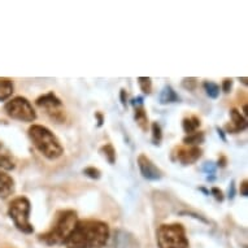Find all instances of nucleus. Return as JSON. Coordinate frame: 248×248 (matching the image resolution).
<instances>
[{"instance_id": "f257e3e1", "label": "nucleus", "mask_w": 248, "mask_h": 248, "mask_svg": "<svg viewBox=\"0 0 248 248\" xmlns=\"http://www.w3.org/2000/svg\"><path fill=\"white\" fill-rule=\"evenodd\" d=\"M110 238L109 225L100 220H78L64 244L66 248H103Z\"/></svg>"}, {"instance_id": "f03ea898", "label": "nucleus", "mask_w": 248, "mask_h": 248, "mask_svg": "<svg viewBox=\"0 0 248 248\" xmlns=\"http://www.w3.org/2000/svg\"><path fill=\"white\" fill-rule=\"evenodd\" d=\"M78 222L77 212L73 209H61L56 212L51 228L43 234H39V240L47 246H59L64 244L73 232L74 226Z\"/></svg>"}, {"instance_id": "7ed1b4c3", "label": "nucleus", "mask_w": 248, "mask_h": 248, "mask_svg": "<svg viewBox=\"0 0 248 248\" xmlns=\"http://www.w3.org/2000/svg\"><path fill=\"white\" fill-rule=\"evenodd\" d=\"M28 135L30 142L37 148L39 154L47 160H57L64 155V147L60 139L43 125H31L29 127Z\"/></svg>"}, {"instance_id": "20e7f679", "label": "nucleus", "mask_w": 248, "mask_h": 248, "mask_svg": "<svg viewBox=\"0 0 248 248\" xmlns=\"http://www.w3.org/2000/svg\"><path fill=\"white\" fill-rule=\"evenodd\" d=\"M159 248H190V242L182 224H163L156 230Z\"/></svg>"}, {"instance_id": "39448f33", "label": "nucleus", "mask_w": 248, "mask_h": 248, "mask_svg": "<svg viewBox=\"0 0 248 248\" xmlns=\"http://www.w3.org/2000/svg\"><path fill=\"white\" fill-rule=\"evenodd\" d=\"M30 212H31V203L26 196L15 198L8 205L9 218L13 221L15 226L24 234L34 232V226L30 222Z\"/></svg>"}, {"instance_id": "423d86ee", "label": "nucleus", "mask_w": 248, "mask_h": 248, "mask_svg": "<svg viewBox=\"0 0 248 248\" xmlns=\"http://www.w3.org/2000/svg\"><path fill=\"white\" fill-rule=\"evenodd\" d=\"M5 113L12 120L21 122H34L37 120V112L31 103L24 96H16L5 103Z\"/></svg>"}, {"instance_id": "0eeeda50", "label": "nucleus", "mask_w": 248, "mask_h": 248, "mask_svg": "<svg viewBox=\"0 0 248 248\" xmlns=\"http://www.w3.org/2000/svg\"><path fill=\"white\" fill-rule=\"evenodd\" d=\"M35 104H37L38 108L45 110L46 114L56 124H64L66 121V112L64 104L53 91L41 95L35 100Z\"/></svg>"}, {"instance_id": "6e6552de", "label": "nucleus", "mask_w": 248, "mask_h": 248, "mask_svg": "<svg viewBox=\"0 0 248 248\" xmlns=\"http://www.w3.org/2000/svg\"><path fill=\"white\" fill-rule=\"evenodd\" d=\"M138 168L142 177L147 181H160L164 177L163 170L156 167L154 161L144 154L138 156Z\"/></svg>"}, {"instance_id": "1a4fd4ad", "label": "nucleus", "mask_w": 248, "mask_h": 248, "mask_svg": "<svg viewBox=\"0 0 248 248\" xmlns=\"http://www.w3.org/2000/svg\"><path fill=\"white\" fill-rule=\"evenodd\" d=\"M173 154L175 155V160L182 165H192L202 157L203 151L200 147H177Z\"/></svg>"}, {"instance_id": "9d476101", "label": "nucleus", "mask_w": 248, "mask_h": 248, "mask_svg": "<svg viewBox=\"0 0 248 248\" xmlns=\"http://www.w3.org/2000/svg\"><path fill=\"white\" fill-rule=\"evenodd\" d=\"M131 106L134 108V120L135 122L138 124V126L142 129L143 131L148 130V126H150V121H148V114H147V110L144 108V104H143V98L142 96H138V98H134L131 100Z\"/></svg>"}, {"instance_id": "9b49d317", "label": "nucleus", "mask_w": 248, "mask_h": 248, "mask_svg": "<svg viewBox=\"0 0 248 248\" xmlns=\"http://www.w3.org/2000/svg\"><path fill=\"white\" fill-rule=\"evenodd\" d=\"M230 117H232V124H228L225 126V130L228 133L235 134V133H240L247 129V118L244 117L236 108L230 109Z\"/></svg>"}, {"instance_id": "f8f14e48", "label": "nucleus", "mask_w": 248, "mask_h": 248, "mask_svg": "<svg viewBox=\"0 0 248 248\" xmlns=\"http://www.w3.org/2000/svg\"><path fill=\"white\" fill-rule=\"evenodd\" d=\"M15 188H16V185H15V179L12 178V175L0 170V198L1 199L9 198L15 192Z\"/></svg>"}, {"instance_id": "ddd939ff", "label": "nucleus", "mask_w": 248, "mask_h": 248, "mask_svg": "<svg viewBox=\"0 0 248 248\" xmlns=\"http://www.w3.org/2000/svg\"><path fill=\"white\" fill-rule=\"evenodd\" d=\"M16 168V159L7 147L0 143V170H13Z\"/></svg>"}, {"instance_id": "4468645a", "label": "nucleus", "mask_w": 248, "mask_h": 248, "mask_svg": "<svg viewBox=\"0 0 248 248\" xmlns=\"http://www.w3.org/2000/svg\"><path fill=\"white\" fill-rule=\"evenodd\" d=\"M159 100L160 104H164V106H167V104H171V103H177L181 100L179 98V95L175 93V90L171 87L170 85L164 86V89L161 90V93L159 95Z\"/></svg>"}, {"instance_id": "2eb2a0df", "label": "nucleus", "mask_w": 248, "mask_h": 248, "mask_svg": "<svg viewBox=\"0 0 248 248\" xmlns=\"http://www.w3.org/2000/svg\"><path fill=\"white\" fill-rule=\"evenodd\" d=\"M15 91V85L11 78L0 77V102H5L12 96Z\"/></svg>"}, {"instance_id": "dca6fc26", "label": "nucleus", "mask_w": 248, "mask_h": 248, "mask_svg": "<svg viewBox=\"0 0 248 248\" xmlns=\"http://www.w3.org/2000/svg\"><path fill=\"white\" fill-rule=\"evenodd\" d=\"M202 125V122H200V118L196 117V116H190V117H186L182 120V127L183 131L186 133V134H192V133H195L198 131V129Z\"/></svg>"}, {"instance_id": "f3484780", "label": "nucleus", "mask_w": 248, "mask_h": 248, "mask_svg": "<svg viewBox=\"0 0 248 248\" xmlns=\"http://www.w3.org/2000/svg\"><path fill=\"white\" fill-rule=\"evenodd\" d=\"M204 140H205V134L203 131H195L192 134L186 135L182 142L187 147H199L200 144H203Z\"/></svg>"}, {"instance_id": "a211bd4d", "label": "nucleus", "mask_w": 248, "mask_h": 248, "mask_svg": "<svg viewBox=\"0 0 248 248\" xmlns=\"http://www.w3.org/2000/svg\"><path fill=\"white\" fill-rule=\"evenodd\" d=\"M203 87L204 90H205V94H207L211 99H217L218 96H220V93H221L220 85H217L216 82L204 81Z\"/></svg>"}, {"instance_id": "6ab92c4d", "label": "nucleus", "mask_w": 248, "mask_h": 248, "mask_svg": "<svg viewBox=\"0 0 248 248\" xmlns=\"http://www.w3.org/2000/svg\"><path fill=\"white\" fill-rule=\"evenodd\" d=\"M99 152L106 157V160L110 165H113L116 163V150H114V147L110 144V143H107L104 146L100 147V150Z\"/></svg>"}, {"instance_id": "aec40b11", "label": "nucleus", "mask_w": 248, "mask_h": 248, "mask_svg": "<svg viewBox=\"0 0 248 248\" xmlns=\"http://www.w3.org/2000/svg\"><path fill=\"white\" fill-rule=\"evenodd\" d=\"M151 133H152V143L155 146H160L163 140V130L159 122H152L151 124Z\"/></svg>"}, {"instance_id": "412c9836", "label": "nucleus", "mask_w": 248, "mask_h": 248, "mask_svg": "<svg viewBox=\"0 0 248 248\" xmlns=\"http://www.w3.org/2000/svg\"><path fill=\"white\" fill-rule=\"evenodd\" d=\"M138 85L144 95H150L152 93V79L150 77H139Z\"/></svg>"}, {"instance_id": "4be33fe9", "label": "nucleus", "mask_w": 248, "mask_h": 248, "mask_svg": "<svg viewBox=\"0 0 248 248\" xmlns=\"http://www.w3.org/2000/svg\"><path fill=\"white\" fill-rule=\"evenodd\" d=\"M83 174L91 179H99L102 177V171L95 167H87L83 169Z\"/></svg>"}, {"instance_id": "5701e85b", "label": "nucleus", "mask_w": 248, "mask_h": 248, "mask_svg": "<svg viewBox=\"0 0 248 248\" xmlns=\"http://www.w3.org/2000/svg\"><path fill=\"white\" fill-rule=\"evenodd\" d=\"M183 89L188 90V91H194L198 87V79L196 78H185L182 81Z\"/></svg>"}, {"instance_id": "b1692460", "label": "nucleus", "mask_w": 248, "mask_h": 248, "mask_svg": "<svg viewBox=\"0 0 248 248\" xmlns=\"http://www.w3.org/2000/svg\"><path fill=\"white\" fill-rule=\"evenodd\" d=\"M216 169H217V167H216V164L213 163V161H207V163L203 165V168H202V170L209 175L215 174Z\"/></svg>"}, {"instance_id": "393cba45", "label": "nucleus", "mask_w": 248, "mask_h": 248, "mask_svg": "<svg viewBox=\"0 0 248 248\" xmlns=\"http://www.w3.org/2000/svg\"><path fill=\"white\" fill-rule=\"evenodd\" d=\"M232 83H234L232 78H225L224 81H222V86H221L220 89L224 91L225 94H229L232 89Z\"/></svg>"}, {"instance_id": "a878e982", "label": "nucleus", "mask_w": 248, "mask_h": 248, "mask_svg": "<svg viewBox=\"0 0 248 248\" xmlns=\"http://www.w3.org/2000/svg\"><path fill=\"white\" fill-rule=\"evenodd\" d=\"M211 194L213 196H215V199L217 200V202H224L225 196H224V192H222V190H220L218 187H212L211 190Z\"/></svg>"}, {"instance_id": "bb28decb", "label": "nucleus", "mask_w": 248, "mask_h": 248, "mask_svg": "<svg viewBox=\"0 0 248 248\" xmlns=\"http://www.w3.org/2000/svg\"><path fill=\"white\" fill-rule=\"evenodd\" d=\"M248 182H247V179H244L243 182L240 183V188H239V191H240V195L242 196H247L248 195Z\"/></svg>"}, {"instance_id": "cd10ccee", "label": "nucleus", "mask_w": 248, "mask_h": 248, "mask_svg": "<svg viewBox=\"0 0 248 248\" xmlns=\"http://www.w3.org/2000/svg\"><path fill=\"white\" fill-rule=\"evenodd\" d=\"M120 99H121L122 106L126 107V104H127V95H126V90H125V89H121V91H120Z\"/></svg>"}, {"instance_id": "c85d7f7f", "label": "nucleus", "mask_w": 248, "mask_h": 248, "mask_svg": "<svg viewBox=\"0 0 248 248\" xmlns=\"http://www.w3.org/2000/svg\"><path fill=\"white\" fill-rule=\"evenodd\" d=\"M234 196H235V182L232 181V183H230V187H229V199L230 200L234 199Z\"/></svg>"}, {"instance_id": "c756f323", "label": "nucleus", "mask_w": 248, "mask_h": 248, "mask_svg": "<svg viewBox=\"0 0 248 248\" xmlns=\"http://www.w3.org/2000/svg\"><path fill=\"white\" fill-rule=\"evenodd\" d=\"M228 165V159H226V156H220V159L216 164V167H220V168H225Z\"/></svg>"}, {"instance_id": "7c9ffc66", "label": "nucleus", "mask_w": 248, "mask_h": 248, "mask_svg": "<svg viewBox=\"0 0 248 248\" xmlns=\"http://www.w3.org/2000/svg\"><path fill=\"white\" fill-rule=\"evenodd\" d=\"M95 118L98 120V126L100 127L103 125V122H104V117H103V114L100 112H96L95 113Z\"/></svg>"}, {"instance_id": "2f4dec72", "label": "nucleus", "mask_w": 248, "mask_h": 248, "mask_svg": "<svg viewBox=\"0 0 248 248\" xmlns=\"http://www.w3.org/2000/svg\"><path fill=\"white\" fill-rule=\"evenodd\" d=\"M216 130H217V133H218V135H220V138L224 140V142H226V137H225V131L222 130V129H220V127L217 126L216 127Z\"/></svg>"}, {"instance_id": "473e14b6", "label": "nucleus", "mask_w": 248, "mask_h": 248, "mask_svg": "<svg viewBox=\"0 0 248 248\" xmlns=\"http://www.w3.org/2000/svg\"><path fill=\"white\" fill-rule=\"evenodd\" d=\"M240 81L243 82V85H247V78H246V77L240 78Z\"/></svg>"}]
</instances>
